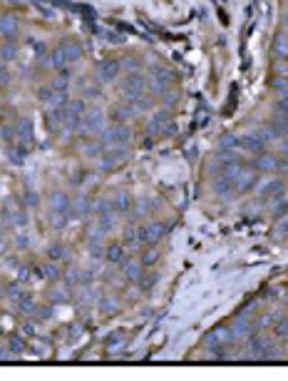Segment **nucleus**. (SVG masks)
<instances>
[{
  "label": "nucleus",
  "mask_w": 288,
  "mask_h": 381,
  "mask_svg": "<svg viewBox=\"0 0 288 381\" xmlns=\"http://www.w3.org/2000/svg\"><path fill=\"white\" fill-rule=\"evenodd\" d=\"M110 205H112V212H115V214H124V212H129V207H132L129 194H124V192L115 194V199H110Z\"/></svg>",
  "instance_id": "f8f14e48"
},
{
  "label": "nucleus",
  "mask_w": 288,
  "mask_h": 381,
  "mask_svg": "<svg viewBox=\"0 0 288 381\" xmlns=\"http://www.w3.org/2000/svg\"><path fill=\"white\" fill-rule=\"evenodd\" d=\"M124 267H127V277H132V279H137V277H139V272H142L139 264H127V262H124Z\"/></svg>",
  "instance_id": "412c9836"
},
{
  "label": "nucleus",
  "mask_w": 288,
  "mask_h": 381,
  "mask_svg": "<svg viewBox=\"0 0 288 381\" xmlns=\"http://www.w3.org/2000/svg\"><path fill=\"white\" fill-rule=\"evenodd\" d=\"M47 257H50V262H60L65 257V247L62 244H53V247L47 249Z\"/></svg>",
  "instance_id": "6ab92c4d"
},
{
  "label": "nucleus",
  "mask_w": 288,
  "mask_h": 381,
  "mask_svg": "<svg viewBox=\"0 0 288 381\" xmlns=\"http://www.w3.org/2000/svg\"><path fill=\"white\" fill-rule=\"evenodd\" d=\"M122 90L127 93V95L137 97L142 90H144V77L142 75H129L127 80H124V85H122Z\"/></svg>",
  "instance_id": "9d476101"
},
{
  "label": "nucleus",
  "mask_w": 288,
  "mask_h": 381,
  "mask_svg": "<svg viewBox=\"0 0 288 381\" xmlns=\"http://www.w3.org/2000/svg\"><path fill=\"white\" fill-rule=\"evenodd\" d=\"M129 140V130L124 127V125H112L107 132H104V142H107V147H119V145H124ZM102 142V145H104Z\"/></svg>",
  "instance_id": "7ed1b4c3"
},
{
  "label": "nucleus",
  "mask_w": 288,
  "mask_h": 381,
  "mask_svg": "<svg viewBox=\"0 0 288 381\" xmlns=\"http://www.w3.org/2000/svg\"><path fill=\"white\" fill-rule=\"evenodd\" d=\"M278 234H283V237H288V222H283V225L278 227Z\"/></svg>",
  "instance_id": "a878e982"
},
{
  "label": "nucleus",
  "mask_w": 288,
  "mask_h": 381,
  "mask_svg": "<svg viewBox=\"0 0 288 381\" xmlns=\"http://www.w3.org/2000/svg\"><path fill=\"white\" fill-rule=\"evenodd\" d=\"M119 68H122L119 60H104V62L99 65V77H102L104 82H110V80H115V77L119 75Z\"/></svg>",
  "instance_id": "6e6552de"
},
{
  "label": "nucleus",
  "mask_w": 288,
  "mask_h": 381,
  "mask_svg": "<svg viewBox=\"0 0 288 381\" xmlns=\"http://www.w3.org/2000/svg\"><path fill=\"white\" fill-rule=\"evenodd\" d=\"M13 57H15V42L5 40V42L0 45V65L8 62V60H13Z\"/></svg>",
  "instance_id": "f3484780"
},
{
  "label": "nucleus",
  "mask_w": 288,
  "mask_h": 381,
  "mask_svg": "<svg viewBox=\"0 0 288 381\" xmlns=\"http://www.w3.org/2000/svg\"><path fill=\"white\" fill-rule=\"evenodd\" d=\"M283 190H286V185H283L281 180H273V182H269V185L264 187L261 197H264V199H276V197L283 194Z\"/></svg>",
  "instance_id": "4468645a"
},
{
  "label": "nucleus",
  "mask_w": 288,
  "mask_h": 381,
  "mask_svg": "<svg viewBox=\"0 0 288 381\" xmlns=\"http://www.w3.org/2000/svg\"><path fill=\"white\" fill-rule=\"evenodd\" d=\"M122 160H124V150H119V147L107 150V152L102 154V170H115V167L122 165Z\"/></svg>",
  "instance_id": "0eeeda50"
},
{
  "label": "nucleus",
  "mask_w": 288,
  "mask_h": 381,
  "mask_svg": "<svg viewBox=\"0 0 288 381\" xmlns=\"http://www.w3.org/2000/svg\"><path fill=\"white\" fill-rule=\"evenodd\" d=\"M22 349H25V344L20 342V339H10V351H13V354H18Z\"/></svg>",
  "instance_id": "4be33fe9"
},
{
  "label": "nucleus",
  "mask_w": 288,
  "mask_h": 381,
  "mask_svg": "<svg viewBox=\"0 0 288 381\" xmlns=\"http://www.w3.org/2000/svg\"><path fill=\"white\" fill-rule=\"evenodd\" d=\"M15 302H18V309L20 311H35V304H33V297L30 294H25V292H20L18 297H15Z\"/></svg>",
  "instance_id": "dca6fc26"
},
{
  "label": "nucleus",
  "mask_w": 288,
  "mask_h": 381,
  "mask_svg": "<svg viewBox=\"0 0 288 381\" xmlns=\"http://www.w3.org/2000/svg\"><path fill=\"white\" fill-rule=\"evenodd\" d=\"M102 311H115V304H110V299L102 302Z\"/></svg>",
  "instance_id": "b1692460"
},
{
  "label": "nucleus",
  "mask_w": 288,
  "mask_h": 381,
  "mask_svg": "<svg viewBox=\"0 0 288 381\" xmlns=\"http://www.w3.org/2000/svg\"><path fill=\"white\" fill-rule=\"evenodd\" d=\"M239 147H244V150H249L253 154H261V152H266V140L261 135H246V137H241Z\"/></svg>",
  "instance_id": "39448f33"
},
{
  "label": "nucleus",
  "mask_w": 288,
  "mask_h": 381,
  "mask_svg": "<svg viewBox=\"0 0 288 381\" xmlns=\"http://www.w3.org/2000/svg\"><path fill=\"white\" fill-rule=\"evenodd\" d=\"M3 294H5V286L0 284V297H3Z\"/></svg>",
  "instance_id": "c85d7f7f"
},
{
  "label": "nucleus",
  "mask_w": 288,
  "mask_h": 381,
  "mask_svg": "<svg viewBox=\"0 0 288 381\" xmlns=\"http://www.w3.org/2000/svg\"><path fill=\"white\" fill-rule=\"evenodd\" d=\"M276 334L283 337V339H288V319H281V322L276 324Z\"/></svg>",
  "instance_id": "aec40b11"
},
{
  "label": "nucleus",
  "mask_w": 288,
  "mask_h": 381,
  "mask_svg": "<svg viewBox=\"0 0 288 381\" xmlns=\"http://www.w3.org/2000/svg\"><path fill=\"white\" fill-rule=\"evenodd\" d=\"M25 199H28V205H30V207H38V194H35V192H28V194H25Z\"/></svg>",
  "instance_id": "5701e85b"
},
{
  "label": "nucleus",
  "mask_w": 288,
  "mask_h": 381,
  "mask_svg": "<svg viewBox=\"0 0 288 381\" xmlns=\"http://www.w3.org/2000/svg\"><path fill=\"white\" fill-rule=\"evenodd\" d=\"M38 97L42 102H60L62 100V87L60 85H45L38 90Z\"/></svg>",
  "instance_id": "1a4fd4ad"
},
{
  "label": "nucleus",
  "mask_w": 288,
  "mask_h": 381,
  "mask_svg": "<svg viewBox=\"0 0 288 381\" xmlns=\"http://www.w3.org/2000/svg\"><path fill=\"white\" fill-rule=\"evenodd\" d=\"M15 132H18L20 142H33V125H30V120H25V117H20L18 125H15Z\"/></svg>",
  "instance_id": "ddd939ff"
},
{
  "label": "nucleus",
  "mask_w": 288,
  "mask_h": 381,
  "mask_svg": "<svg viewBox=\"0 0 288 381\" xmlns=\"http://www.w3.org/2000/svg\"><path fill=\"white\" fill-rule=\"evenodd\" d=\"M278 107H281V110H283V113H288V95H283V100H281V102H278Z\"/></svg>",
  "instance_id": "393cba45"
},
{
  "label": "nucleus",
  "mask_w": 288,
  "mask_h": 381,
  "mask_svg": "<svg viewBox=\"0 0 288 381\" xmlns=\"http://www.w3.org/2000/svg\"><path fill=\"white\" fill-rule=\"evenodd\" d=\"M162 234H164V225H162V222H149V225L139 227V232H137V239H139L142 244L152 247V244H156V242L162 239Z\"/></svg>",
  "instance_id": "f03ea898"
},
{
  "label": "nucleus",
  "mask_w": 288,
  "mask_h": 381,
  "mask_svg": "<svg viewBox=\"0 0 288 381\" xmlns=\"http://www.w3.org/2000/svg\"><path fill=\"white\" fill-rule=\"evenodd\" d=\"M5 80H8V73H5V68H3V65H0V85H3V82H5Z\"/></svg>",
  "instance_id": "bb28decb"
},
{
  "label": "nucleus",
  "mask_w": 288,
  "mask_h": 381,
  "mask_svg": "<svg viewBox=\"0 0 288 381\" xmlns=\"http://www.w3.org/2000/svg\"><path fill=\"white\" fill-rule=\"evenodd\" d=\"M80 125L85 127V132H99L102 125H104V115L99 113V110H87V113L82 115V122Z\"/></svg>",
  "instance_id": "20e7f679"
},
{
  "label": "nucleus",
  "mask_w": 288,
  "mask_h": 381,
  "mask_svg": "<svg viewBox=\"0 0 288 381\" xmlns=\"http://www.w3.org/2000/svg\"><path fill=\"white\" fill-rule=\"evenodd\" d=\"M251 351H253V356H258V359H273V354H276L269 339H261V337H253Z\"/></svg>",
  "instance_id": "423d86ee"
},
{
  "label": "nucleus",
  "mask_w": 288,
  "mask_h": 381,
  "mask_svg": "<svg viewBox=\"0 0 288 381\" xmlns=\"http://www.w3.org/2000/svg\"><path fill=\"white\" fill-rule=\"evenodd\" d=\"M0 33L8 35V38H13V35L18 33V25H15V20L10 18V15H3V18H0Z\"/></svg>",
  "instance_id": "2eb2a0df"
},
{
  "label": "nucleus",
  "mask_w": 288,
  "mask_h": 381,
  "mask_svg": "<svg viewBox=\"0 0 288 381\" xmlns=\"http://www.w3.org/2000/svg\"><path fill=\"white\" fill-rule=\"evenodd\" d=\"M278 214H288V199H286V205H281V207H278Z\"/></svg>",
  "instance_id": "cd10ccee"
},
{
  "label": "nucleus",
  "mask_w": 288,
  "mask_h": 381,
  "mask_svg": "<svg viewBox=\"0 0 288 381\" xmlns=\"http://www.w3.org/2000/svg\"><path fill=\"white\" fill-rule=\"evenodd\" d=\"M124 342V331H112V334H110V337H107V342H104V346H107V349H110V351H115L117 346H119V344Z\"/></svg>",
  "instance_id": "a211bd4d"
},
{
  "label": "nucleus",
  "mask_w": 288,
  "mask_h": 381,
  "mask_svg": "<svg viewBox=\"0 0 288 381\" xmlns=\"http://www.w3.org/2000/svg\"><path fill=\"white\" fill-rule=\"evenodd\" d=\"M104 259L112 262V264H124V244H110L104 249Z\"/></svg>",
  "instance_id": "9b49d317"
},
{
  "label": "nucleus",
  "mask_w": 288,
  "mask_h": 381,
  "mask_svg": "<svg viewBox=\"0 0 288 381\" xmlns=\"http://www.w3.org/2000/svg\"><path fill=\"white\" fill-rule=\"evenodd\" d=\"M82 55V48H80V42H72V40H67V42H60L58 48L53 50V65L55 68H62V65H70V62H75L77 57Z\"/></svg>",
  "instance_id": "f257e3e1"
}]
</instances>
